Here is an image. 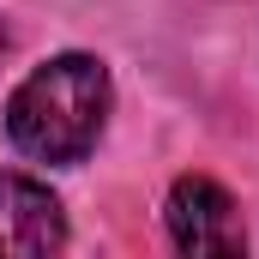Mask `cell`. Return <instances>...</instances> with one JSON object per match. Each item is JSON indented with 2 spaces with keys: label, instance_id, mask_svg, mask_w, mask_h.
I'll use <instances>...</instances> for the list:
<instances>
[{
  "label": "cell",
  "instance_id": "cell-4",
  "mask_svg": "<svg viewBox=\"0 0 259 259\" xmlns=\"http://www.w3.org/2000/svg\"><path fill=\"white\" fill-rule=\"evenodd\" d=\"M0 49H6V30H0Z\"/></svg>",
  "mask_w": 259,
  "mask_h": 259
},
{
  "label": "cell",
  "instance_id": "cell-2",
  "mask_svg": "<svg viewBox=\"0 0 259 259\" xmlns=\"http://www.w3.org/2000/svg\"><path fill=\"white\" fill-rule=\"evenodd\" d=\"M169 235H175L181 253H241L247 247L235 199L211 175H181L175 181V193H169Z\"/></svg>",
  "mask_w": 259,
  "mask_h": 259
},
{
  "label": "cell",
  "instance_id": "cell-1",
  "mask_svg": "<svg viewBox=\"0 0 259 259\" xmlns=\"http://www.w3.org/2000/svg\"><path fill=\"white\" fill-rule=\"evenodd\" d=\"M109 115V72L91 55H61L36 66L12 103H6V133L24 157L36 163H78Z\"/></svg>",
  "mask_w": 259,
  "mask_h": 259
},
{
  "label": "cell",
  "instance_id": "cell-3",
  "mask_svg": "<svg viewBox=\"0 0 259 259\" xmlns=\"http://www.w3.org/2000/svg\"><path fill=\"white\" fill-rule=\"evenodd\" d=\"M61 241H66V223L55 193L0 169V253H55Z\"/></svg>",
  "mask_w": 259,
  "mask_h": 259
}]
</instances>
